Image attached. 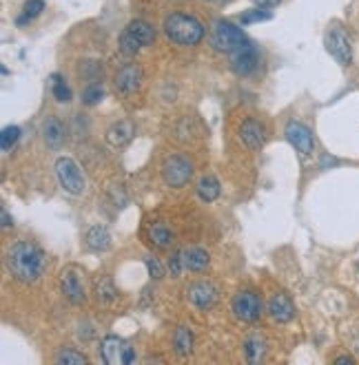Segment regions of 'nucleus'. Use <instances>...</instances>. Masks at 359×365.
Wrapping results in <instances>:
<instances>
[{
	"mask_svg": "<svg viewBox=\"0 0 359 365\" xmlns=\"http://www.w3.org/2000/svg\"><path fill=\"white\" fill-rule=\"evenodd\" d=\"M44 252L32 241H16L7 250V268L23 283H34L44 272Z\"/></svg>",
	"mask_w": 359,
	"mask_h": 365,
	"instance_id": "obj_1",
	"label": "nucleus"
},
{
	"mask_svg": "<svg viewBox=\"0 0 359 365\" xmlns=\"http://www.w3.org/2000/svg\"><path fill=\"white\" fill-rule=\"evenodd\" d=\"M164 34H167V38L175 44L196 47V44L202 42V38H204V27L196 16L175 11L171 16L164 18Z\"/></svg>",
	"mask_w": 359,
	"mask_h": 365,
	"instance_id": "obj_2",
	"label": "nucleus"
},
{
	"mask_svg": "<svg viewBox=\"0 0 359 365\" xmlns=\"http://www.w3.org/2000/svg\"><path fill=\"white\" fill-rule=\"evenodd\" d=\"M246 42L242 29L235 27L233 23L229 20H215L213 27H211V44L218 49V51H227V53H233L237 47H242Z\"/></svg>",
	"mask_w": 359,
	"mask_h": 365,
	"instance_id": "obj_3",
	"label": "nucleus"
},
{
	"mask_svg": "<svg viewBox=\"0 0 359 365\" xmlns=\"http://www.w3.org/2000/svg\"><path fill=\"white\" fill-rule=\"evenodd\" d=\"M56 175H58L60 186H63L67 193H71V195H82L84 193V186H87L84 175L80 171V166L73 160L60 158L56 162Z\"/></svg>",
	"mask_w": 359,
	"mask_h": 365,
	"instance_id": "obj_4",
	"label": "nucleus"
},
{
	"mask_svg": "<svg viewBox=\"0 0 359 365\" xmlns=\"http://www.w3.org/2000/svg\"><path fill=\"white\" fill-rule=\"evenodd\" d=\"M324 44H326V51L331 53L339 65H351L353 60V44H351V38L346 36L341 27H333L328 29V34L324 38Z\"/></svg>",
	"mask_w": 359,
	"mask_h": 365,
	"instance_id": "obj_5",
	"label": "nucleus"
},
{
	"mask_svg": "<svg viewBox=\"0 0 359 365\" xmlns=\"http://www.w3.org/2000/svg\"><path fill=\"white\" fill-rule=\"evenodd\" d=\"M100 352H102L104 363H109V365H129V363L136 361V354H133V347H131L125 339L113 337V334L102 341Z\"/></svg>",
	"mask_w": 359,
	"mask_h": 365,
	"instance_id": "obj_6",
	"label": "nucleus"
},
{
	"mask_svg": "<svg viewBox=\"0 0 359 365\" xmlns=\"http://www.w3.org/2000/svg\"><path fill=\"white\" fill-rule=\"evenodd\" d=\"M191 175H193V169L182 155H171L162 164V177L171 188H182L191 179Z\"/></svg>",
	"mask_w": 359,
	"mask_h": 365,
	"instance_id": "obj_7",
	"label": "nucleus"
},
{
	"mask_svg": "<svg viewBox=\"0 0 359 365\" xmlns=\"http://www.w3.org/2000/svg\"><path fill=\"white\" fill-rule=\"evenodd\" d=\"M60 288H63V295L69 299V303H73V306L84 303L87 293H84L82 275L76 266H67L63 272H60Z\"/></svg>",
	"mask_w": 359,
	"mask_h": 365,
	"instance_id": "obj_8",
	"label": "nucleus"
},
{
	"mask_svg": "<svg viewBox=\"0 0 359 365\" xmlns=\"http://www.w3.org/2000/svg\"><path fill=\"white\" fill-rule=\"evenodd\" d=\"M233 312L239 321H246V324H253L260 319V312H262V301L256 293L251 290H244V293H237L233 297Z\"/></svg>",
	"mask_w": 359,
	"mask_h": 365,
	"instance_id": "obj_9",
	"label": "nucleus"
},
{
	"mask_svg": "<svg viewBox=\"0 0 359 365\" xmlns=\"http://www.w3.org/2000/svg\"><path fill=\"white\" fill-rule=\"evenodd\" d=\"M260 65V56H258V49L253 47V44L246 40L242 47H237L233 53H231V69L237 73V75H248L258 69Z\"/></svg>",
	"mask_w": 359,
	"mask_h": 365,
	"instance_id": "obj_10",
	"label": "nucleus"
},
{
	"mask_svg": "<svg viewBox=\"0 0 359 365\" xmlns=\"http://www.w3.org/2000/svg\"><path fill=\"white\" fill-rule=\"evenodd\" d=\"M286 140L295 146V151H299L304 158L313 155L315 151V140H313V133L308 127H304L302 122H289L286 124Z\"/></svg>",
	"mask_w": 359,
	"mask_h": 365,
	"instance_id": "obj_11",
	"label": "nucleus"
},
{
	"mask_svg": "<svg viewBox=\"0 0 359 365\" xmlns=\"http://www.w3.org/2000/svg\"><path fill=\"white\" fill-rule=\"evenodd\" d=\"M187 297L196 308L208 310L211 306H215V301H218V288L208 281H196V283L189 286Z\"/></svg>",
	"mask_w": 359,
	"mask_h": 365,
	"instance_id": "obj_12",
	"label": "nucleus"
},
{
	"mask_svg": "<svg viewBox=\"0 0 359 365\" xmlns=\"http://www.w3.org/2000/svg\"><path fill=\"white\" fill-rule=\"evenodd\" d=\"M142 84V67L136 63H127L125 67H120L115 73V87L122 91V94H133Z\"/></svg>",
	"mask_w": 359,
	"mask_h": 365,
	"instance_id": "obj_13",
	"label": "nucleus"
},
{
	"mask_svg": "<svg viewBox=\"0 0 359 365\" xmlns=\"http://www.w3.org/2000/svg\"><path fill=\"white\" fill-rule=\"evenodd\" d=\"M239 135H242V142H244L251 151H256V148H260V146L264 144V140H266V129H264V124H262L260 120L248 117V120H244L242 129H239Z\"/></svg>",
	"mask_w": 359,
	"mask_h": 365,
	"instance_id": "obj_14",
	"label": "nucleus"
},
{
	"mask_svg": "<svg viewBox=\"0 0 359 365\" xmlns=\"http://www.w3.org/2000/svg\"><path fill=\"white\" fill-rule=\"evenodd\" d=\"M268 314H271L275 321H279V324L291 321V319L295 316V306H293L291 297L284 295V293L273 295L271 301H268Z\"/></svg>",
	"mask_w": 359,
	"mask_h": 365,
	"instance_id": "obj_15",
	"label": "nucleus"
},
{
	"mask_svg": "<svg viewBox=\"0 0 359 365\" xmlns=\"http://www.w3.org/2000/svg\"><path fill=\"white\" fill-rule=\"evenodd\" d=\"M133 135H136V127H133V122L131 120H120L107 131V142L111 146L120 148V146H127L133 140Z\"/></svg>",
	"mask_w": 359,
	"mask_h": 365,
	"instance_id": "obj_16",
	"label": "nucleus"
},
{
	"mask_svg": "<svg viewBox=\"0 0 359 365\" xmlns=\"http://www.w3.org/2000/svg\"><path fill=\"white\" fill-rule=\"evenodd\" d=\"M42 135H44V142H47V146L60 148V146H63V142H65L63 122H60L56 115H49L47 120H44V124H42Z\"/></svg>",
	"mask_w": 359,
	"mask_h": 365,
	"instance_id": "obj_17",
	"label": "nucleus"
},
{
	"mask_svg": "<svg viewBox=\"0 0 359 365\" xmlns=\"http://www.w3.org/2000/svg\"><path fill=\"white\" fill-rule=\"evenodd\" d=\"M182 260H184V268L191 270V272H202L206 270L208 266V252L204 248H198V246H193V248H182Z\"/></svg>",
	"mask_w": 359,
	"mask_h": 365,
	"instance_id": "obj_18",
	"label": "nucleus"
},
{
	"mask_svg": "<svg viewBox=\"0 0 359 365\" xmlns=\"http://www.w3.org/2000/svg\"><path fill=\"white\" fill-rule=\"evenodd\" d=\"M127 34H131L133 38H136L142 47H146V44H151L156 40V29L149 25L146 20H131L125 29Z\"/></svg>",
	"mask_w": 359,
	"mask_h": 365,
	"instance_id": "obj_19",
	"label": "nucleus"
},
{
	"mask_svg": "<svg viewBox=\"0 0 359 365\" xmlns=\"http://www.w3.org/2000/svg\"><path fill=\"white\" fill-rule=\"evenodd\" d=\"M87 246L92 250H107L111 246V235L104 226H92L87 233Z\"/></svg>",
	"mask_w": 359,
	"mask_h": 365,
	"instance_id": "obj_20",
	"label": "nucleus"
},
{
	"mask_svg": "<svg viewBox=\"0 0 359 365\" xmlns=\"http://www.w3.org/2000/svg\"><path fill=\"white\" fill-rule=\"evenodd\" d=\"M244 354L248 363H260L266 354V341L260 337V334H251L244 341Z\"/></svg>",
	"mask_w": 359,
	"mask_h": 365,
	"instance_id": "obj_21",
	"label": "nucleus"
},
{
	"mask_svg": "<svg viewBox=\"0 0 359 365\" xmlns=\"http://www.w3.org/2000/svg\"><path fill=\"white\" fill-rule=\"evenodd\" d=\"M220 193H222V186H220L218 177H213V175H204V177L198 181V195H200L202 202H215L218 197H220Z\"/></svg>",
	"mask_w": 359,
	"mask_h": 365,
	"instance_id": "obj_22",
	"label": "nucleus"
},
{
	"mask_svg": "<svg viewBox=\"0 0 359 365\" xmlns=\"http://www.w3.org/2000/svg\"><path fill=\"white\" fill-rule=\"evenodd\" d=\"M173 347L180 357H189L193 350V334L187 326H180L173 334Z\"/></svg>",
	"mask_w": 359,
	"mask_h": 365,
	"instance_id": "obj_23",
	"label": "nucleus"
},
{
	"mask_svg": "<svg viewBox=\"0 0 359 365\" xmlns=\"http://www.w3.org/2000/svg\"><path fill=\"white\" fill-rule=\"evenodd\" d=\"M96 297H98L100 303H111L118 297L113 279L109 275H102L100 279H96Z\"/></svg>",
	"mask_w": 359,
	"mask_h": 365,
	"instance_id": "obj_24",
	"label": "nucleus"
},
{
	"mask_svg": "<svg viewBox=\"0 0 359 365\" xmlns=\"http://www.w3.org/2000/svg\"><path fill=\"white\" fill-rule=\"evenodd\" d=\"M173 235L171 231L164 224H153V226H149V241L153 243V246L158 248H167L169 243H171Z\"/></svg>",
	"mask_w": 359,
	"mask_h": 365,
	"instance_id": "obj_25",
	"label": "nucleus"
},
{
	"mask_svg": "<svg viewBox=\"0 0 359 365\" xmlns=\"http://www.w3.org/2000/svg\"><path fill=\"white\" fill-rule=\"evenodd\" d=\"M56 363L58 365H84L87 363V357L76 352V350H60V352L56 354Z\"/></svg>",
	"mask_w": 359,
	"mask_h": 365,
	"instance_id": "obj_26",
	"label": "nucleus"
},
{
	"mask_svg": "<svg viewBox=\"0 0 359 365\" xmlns=\"http://www.w3.org/2000/svg\"><path fill=\"white\" fill-rule=\"evenodd\" d=\"M140 49H142V44L136 38H133L131 34L122 32V36H120V53L127 56V58H133Z\"/></svg>",
	"mask_w": 359,
	"mask_h": 365,
	"instance_id": "obj_27",
	"label": "nucleus"
},
{
	"mask_svg": "<svg viewBox=\"0 0 359 365\" xmlns=\"http://www.w3.org/2000/svg\"><path fill=\"white\" fill-rule=\"evenodd\" d=\"M51 89H53V98L58 102H69L71 100V89L67 82L60 78V75H51Z\"/></svg>",
	"mask_w": 359,
	"mask_h": 365,
	"instance_id": "obj_28",
	"label": "nucleus"
},
{
	"mask_svg": "<svg viewBox=\"0 0 359 365\" xmlns=\"http://www.w3.org/2000/svg\"><path fill=\"white\" fill-rule=\"evenodd\" d=\"M18 138H20V129L18 127H5L3 129V135H0V144H3L5 153L13 148V144L18 142Z\"/></svg>",
	"mask_w": 359,
	"mask_h": 365,
	"instance_id": "obj_29",
	"label": "nucleus"
},
{
	"mask_svg": "<svg viewBox=\"0 0 359 365\" xmlns=\"http://www.w3.org/2000/svg\"><path fill=\"white\" fill-rule=\"evenodd\" d=\"M42 11H44V3H42V0H27V5H25V16L18 18V25H25L27 20H32V18L40 16Z\"/></svg>",
	"mask_w": 359,
	"mask_h": 365,
	"instance_id": "obj_30",
	"label": "nucleus"
},
{
	"mask_svg": "<svg viewBox=\"0 0 359 365\" xmlns=\"http://www.w3.org/2000/svg\"><path fill=\"white\" fill-rule=\"evenodd\" d=\"M102 96H104V91H102V87L100 84H89L84 91H82V102L87 104V106H96L100 100H102Z\"/></svg>",
	"mask_w": 359,
	"mask_h": 365,
	"instance_id": "obj_31",
	"label": "nucleus"
},
{
	"mask_svg": "<svg viewBox=\"0 0 359 365\" xmlns=\"http://www.w3.org/2000/svg\"><path fill=\"white\" fill-rule=\"evenodd\" d=\"M271 18H273V13H271V11H266L264 7H262V9H251V11H246L244 16H242V25L264 23V20H271Z\"/></svg>",
	"mask_w": 359,
	"mask_h": 365,
	"instance_id": "obj_32",
	"label": "nucleus"
},
{
	"mask_svg": "<svg viewBox=\"0 0 359 365\" xmlns=\"http://www.w3.org/2000/svg\"><path fill=\"white\" fill-rule=\"evenodd\" d=\"M169 270H171V275L173 277H180V275H182V272L187 270L184 268V260H182V250H177V252H173L171 257H169Z\"/></svg>",
	"mask_w": 359,
	"mask_h": 365,
	"instance_id": "obj_33",
	"label": "nucleus"
},
{
	"mask_svg": "<svg viewBox=\"0 0 359 365\" xmlns=\"http://www.w3.org/2000/svg\"><path fill=\"white\" fill-rule=\"evenodd\" d=\"M144 264H146L149 275H151L153 279H162V275H164V268H162V264L156 260V257H146Z\"/></svg>",
	"mask_w": 359,
	"mask_h": 365,
	"instance_id": "obj_34",
	"label": "nucleus"
},
{
	"mask_svg": "<svg viewBox=\"0 0 359 365\" xmlns=\"http://www.w3.org/2000/svg\"><path fill=\"white\" fill-rule=\"evenodd\" d=\"M253 3H256L258 7H275V5H279V0H253Z\"/></svg>",
	"mask_w": 359,
	"mask_h": 365,
	"instance_id": "obj_35",
	"label": "nucleus"
},
{
	"mask_svg": "<svg viewBox=\"0 0 359 365\" xmlns=\"http://www.w3.org/2000/svg\"><path fill=\"white\" fill-rule=\"evenodd\" d=\"M13 224H11V217H9V212L3 208V228H11Z\"/></svg>",
	"mask_w": 359,
	"mask_h": 365,
	"instance_id": "obj_36",
	"label": "nucleus"
},
{
	"mask_svg": "<svg viewBox=\"0 0 359 365\" xmlns=\"http://www.w3.org/2000/svg\"><path fill=\"white\" fill-rule=\"evenodd\" d=\"M335 363H353V357H337Z\"/></svg>",
	"mask_w": 359,
	"mask_h": 365,
	"instance_id": "obj_37",
	"label": "nucleus"
},
{
	"mask_svg": "<svg viewBox=\"0 0 359 365\" xmlns=\"http://www.w3.org/2000/svg\"><path fill=\"white\" fill-rule=\"evenodd\" d=\"M211 3H224V0H211Z\"/></svg>",
	"mask_w": 359,
	"mask_h": 365,
	"instance_id": "obj_38",
	"label": "nucleus"
},
{
	"mask_svg": "<svg viewBox=\"0 0 359 365\" xmlns=\"http://www.w3.org/2000/svg\"><path fill=\"white\" fill-rule=\"evenodd\" d=\"M357 270H359V262H357Z\"/></svg>",
	"mask_w": 359,
	"mask_h": 365,
	"instance_id": "obj_39",
	"label": "nucleus"
}]
</instances>
